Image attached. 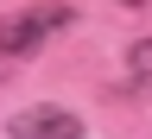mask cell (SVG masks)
Listing matches in <instances>:
<instances>
[{
	"label": "cell",
	"mask_w": 152,
	"mask_h": 139,
	"mask_svg": "<svg viewBox=\"0 0 152 139\" xmlns=\"http://www.w3.org/2000/svg\"><path fill=\"white\" fill-rule=\"evenodd\" d=\"M7 133H13V139H89L70 108H26V114L7 120Z\"/></svg>",
	"instance_id": "2"
},
{
	"label": "cell",
	"mask_w": 152,
	"mask_h": 139,
	"mask_svg": "<svg viewBox=\"0 0 152 139\" xmlns=\"http://www.w3.org/2000/svg\"><path fill=\"white\" fill-rule=\"evenodd\" d=\"M127 82L152 95V38H140V44H127Z\"/></svg>",
	"instance_id": "3"
},
{
	"label": "cell",
	"mask_w": 152,
	"mask_h": 139,
	"mask_svg": "<svg viewBox=\"0 0 152 139\" xmlns=\"http://www.w3.org/2000/svg\"><path fill=\"white\" fill-rule=\"evenodd\" d=\"M121 7H140V0H121Z\"/></svg>",
	"instance_id": "4"
},
{
	"label": "cell",
	"mask_w": 152,
	"mask_h": 139,
	"mask_svg": "<svg viewBox=\"0 0 152 139\" xmlns=\"http://www.w3.org/2000/svg\"><path fill=\"white\" fill-rule=\"evenodd\" d=\"M64 25H70V7H64V0H51V7H26V13H7V19H0V57H32V51H45Z\"/></svg>",
	"instance_id": "1"
}]
</instances>
